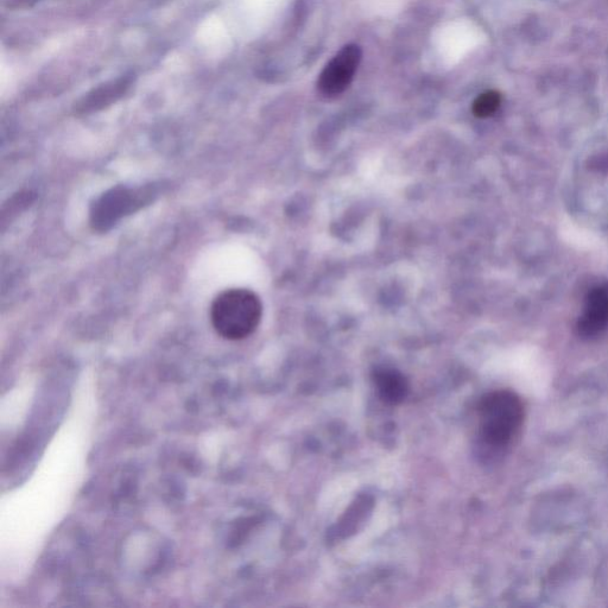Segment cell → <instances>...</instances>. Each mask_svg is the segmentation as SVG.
<instances>
[{
	"label": "cell",
	"instance_id": "1",
	"mask_svg": "<svg viewBox=\"0 0 608 608\" xmlns=\"http://www.w3.org/2000/svg\"><path fill=\"white\" fill-rule=\"evenodd\" d=\"M478 420L481 440L487 446L508 447L522 428L524 405L515 392L493 391L480 399Z\"/></svg>",
	"mask_w": 608,
	"mask_h": 608
},
{
	"label": "cell",
	"instance_id": "2",
	"mask_svg": "<svg viewBox=\"0 0 608 608\" xmlns=\"http://www.w3.org/2000/svg\"><path fill=\"white\" fill-rule=\"evenodd\" d=\"M261 299L247 289H230L213 301L212 325L226 340H243L256 331L262 320Z\"/></svg>",
	"mask_w": 608,
	"mask_h": 608
},
{
	"label": "cell",
	"instance_id": "3",
	"mask_svg": "<svg viewBox=\"0 0 608 608\" xmlns=\"http://www.w3.org/2000/svg\"><path fill=\"white\" fill-rule=\"evenodd\" d=\"M154 185L128 188L116 187L101 195L91 209V225L95 231H109L120 219L151 204L157 196Z\"/></svg>",
	"mask_w": 608,
	"mask_h": 608
},
{
	"label": "cell",
	"instance_id": "4",
	"mask_svg": "<svg viewBox=\"0 0 608 608\" xmlns=\"http://www.w3.org/2000/svg\"><path fill=\"white\" fill-rule=\"evenodd\" d=\"M363 57L357 44H348L329 61L318 80V92L323 98L339 97L352 84Z\"/></svg>",
	"mask_w": 608,
	"mask_h": 608
},
{
	"label": "cell",
	"instance_id": "5",
	"mask_svg": "<svg viewBox=\"0 0 608 608\" xmlns=\"http://www.w3.org/2000/svg\"><path fill=\"white\" fill-rule=\"evenodd\" d=\"M608 328V284L599 285L589 291L584 312H582L576 331L581 338L591 339Z\"/></svg>",
	"mask_w": 608,
	"mask_h": 608
},
{
	"label": "cell",
	"instance_id": "6",
	"mask_svg": "<svg viewBox=\"0 0 608 608\" xmlns=\"http://www.w3.org/2000/svg\"><path fill=\"white\" fill-rule=\"evenodd\" d=\"M135 82V74L129 73L119 76L116 80L105 82V84L94 88L87 93L78 104L75 105V113L85 116L98 112L122 99Z\"/></svg>",
	"mask_w": 608,
	"mask_h": 608
},
{
	"label": "cell",
	"instance_id": "7",
	"mask_svg": "<svg viewBox=\"0 0 608 608\" xmlns=\"http://www.w3.org/2000/svg\"><path fill=\"white\" fill-rule=\"evenodd\" d=\"M372 379L384 403L397 405L408 397L409 383L403 373L391 367H377L372 373Z\"/></svg>",
	"mask_w": 608,
	"mask_h": 608
},
{
	"label": "cell",
	"instance_id": "8",
	"mask_svg": "<svg viewBox=\"0 0 608 608\" xmlns=\"http://www.w3.org/2000/svg\"><path fill=\"white\" fill-rule=\"evenodd\" d=\"M502 104V95L497 91H487L474 100L472 111L475 117L489 118L496 113Z\"/></svg>",
	"mask_w": 608,
	"mask_h": 608
},
{
	"label": "cell",
	"instance_id": "9",
	"mask_svg": "<svg viewBox=\"0 0 608 608\" xmlns=\"http://www.w3.org/2000/svg\"><path fill=\"white\" fill-rule=\"evenodd\" d=\"M40 2L41 0H6L11 9H28Z\"/></svg>",
	"mask_w": 608,
	"mask_h": 608
},
{
	"label": "cell",
	"instance_id": "10",
	"mask_svg": "<svg viewBox=\"0 0 608 608\" xmlns=\"http://www.w3.org/2000/svg\"><path fill=\"white\" fill-rule=\"evenodd\" d=\"M591 166L600 171H608V155L593 157Z\"/></svg>",
	"mask_w": 608,
	"mask_h": 608
}]
</instances>
